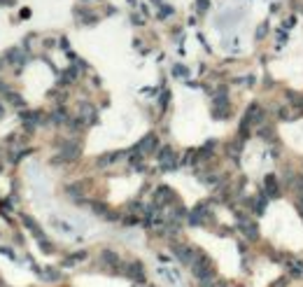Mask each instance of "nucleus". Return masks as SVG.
Returning a JSON list of instances; mask_svg holds the SVG:
<instances>
[{
	"instance_id": "1",
	"label": "nucleus",
	"mask_w": 303,
	"mask_h": 287,
	"mask_svg": "<svg viewBox=\"0 0 303 287\" xmlns=\"http://www.w3.org/2000/svg\"><path fill=\"white\" fill-rule=\"evenodd\" d=\"M191 273L196 275V280L198 282H208V280H215V264H212V259H210L205 252H196L194 261H191Z\"/></svg>"
},
{
	"instance_id": "2",
	"label": "nucleus",
	"mask_w": 303,
	"mask_h": 287,
	"mask_svg": "<svg viewBox=\"0 0 303 287\" xmlns=\"http://www.w3.org/2000/svg\"><path fill=\"white\" fill-rule=\"evenodd\" d=\"M263 194L268 198L282 196V182H280V178H277L275 173H268V175L263 178Z\"/></svg>"
},
{
	"instance_id": "3",
	"label": "nucleus",
	"mask_w": 303,
	"mask_h": 287,
	"mask_svg": "<svg viewBox=\"0 0 303 287\" xmlns=\"http://www.w3.org/2000/svg\"><path fill=\"white\" fill-rule=\"evenodd\" d=\"M196 252H198V250H194V247H189V245H175V257L184 264V266H191Z\"/></svg>"
},
{
	"instance_id": "4",
	"label": "nucleus",
	"mask_w": 303,
	"mask_h": 287,
	"mask_svg": "<svg viewBox=\"0 0 303 287\" xmlns=\"http://www.w3.org/2000/svg\"><path fill=\"white\" fill-rule=\"evenodd\" d=\"M254 133H256V136H259V138H261V140H266V143H275V140H277L275 126H273V124H270V122L261 124V126H256V129H254Z\"/></svg>"
},
{
	"instance_id": "5",
	"label": "nucleus",
	"mask_w": 303,
	"mask_h": 287,
	"mask_svg": "<svg viewBox=\"0 0 303 287\" xmlns=\"http://www.w3.org/2000/svg\"><path fill=\"white\" fill-rule=\"evenodd\" d=\"M124 275L131 278V280H135V282H142L145 280V268H142L140 261H133V264H128V266L124 268Z\"/></svg>"
},
{
	"instance_id": "6",
	"label": "nucleus",
	"mask_w": 303,
	"mask_h": 287,
	"mask_svg": "<svg viewBox=\"0 0 303 287\" xmlns=\"http://www.w3.org/2000/svg\"><path fill=\"white\" fill-rule=\"evenodd\" d=\"M270 198L266 196V194H256L254 198H249V205H252V212H256V215H263V210H266V205H268Z\"/></svg>"
},
{
	"instance_id": "7",
	"label": "nucleus",
	"mask_w": 303,
	"mask_h": 287,
	"mask_svg": "<svg viewBox=\"0 0 303 287\" xmlns=\"http://www.w3.org/2000/svg\"><path fill=\"white\" fill-rule=\"evenodd\" d=\"M275 115H277V119H280V122H291V119H294V112H291L289 103H287V105H282V108H277Z\"/></svg>"
},
{
	"instance_id": "8",
	"label": "nucleus",
	"mask_w": 303,
	"mask_h": 287,
	"mask_svg": "<svg viewBox=\"0 0 303 287\" xmlns=\"http://www.w3.org/2000/svg\"><path fill=\"white\" fill-rule=\"evenodd\" d=\"M287 285H289V278H287V275H282L280 280H275V282H273V285H270V287H287Z\"/></svg>"
}]
</instances>
